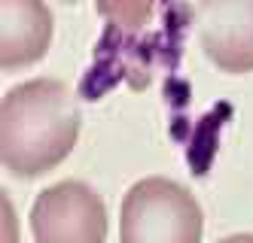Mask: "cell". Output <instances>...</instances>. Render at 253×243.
I'll return each mask as SVG.
<instances>
[{"label":"cell","mask_w":253,"mask_h":243,"mask_svg":"<svg viewBox=\"0 0 253 243\" xmlns=\"http://www.w3.org/2000/svg\"><path fill=\"white\" fill-rule=\"evenodd\" d=\"M216 243H253V234H232V237H223Z\"/></svg>","instance_id":"7"},{"label":"cell","mask_w":253,"mask_h":243,"mask_svg":"<svg viewBox=\"0 0 253 243\" xmlns=\"http://www.w3.org/2000/svg\"><path fill=\"white\" fill-rule=\"evenodd\" d=\"M205 216L186 185L147 176L122 198L119 243H202Z\"/></svg>","instance_id":"2"},{"label":"cell","mask_w":253,"mask_h":243,"mask_svg":"<svg viewBox=\"0 0 253 243\" xmlns=\"http://www.w3.org/2000/svg\"><path fill=\"white\" fill-rule=\"evenodd\" d=\"M3 34H0V64L15 70L40 61L52 43V15L43 0H0Z\"/></svg>","instance_id":"5"},{"label":"cell","mask_w":253,"mask_h":243,"mask_svg":"<svg viewBox=\"0 0 253 243\" xmlns=\"http://www.w3.org/2000/svg\"><path fill=\"white\" fill-rule=\"evenodd\" d=\"M98 12L119 34H137L153 18V0H98Z\"/></svg>","instance_id":"6"},{"label":"cell","mask_w":253,"mask_h":243,"mask_svg":"<svg viewBox=\"0 0 253 243\" xmlns=\"http://www.w3.org/2000/svg\"><path fill=\"white\" fill-rule=\"evenodd\" d=\"M31 228L37 243H104L107 207L92 185L64 179L37 195Z\"/></svg>","instance_id":"3"},{"label":"cell","mask_w":253,"mask_h":243,"mask_svg":"<svg viewBox=\"0 0 253 243\" xmlns=\"http://www.w3.org/2000/svg\"><path fill=\"white\" fill-rule=\"evenodd\" d=\"M198 40L226 73L253 70V0H198Z\"/></svg>","instance_id":"4"},{"label":"cell","mask_w":253,"mask_h":243,"mask_svg":"<svg viewBox=\"0 0 253 243\" xmlns=\"http://www.w3.org/2000/svg\"><path fill=\"white\" fill-rule=\"evenodd\" d=\"M80 137V106L61 79H31L0 104V161L15 176H40L70 155Z\"/></svg>","instance_id":"1"}]
</instances>
